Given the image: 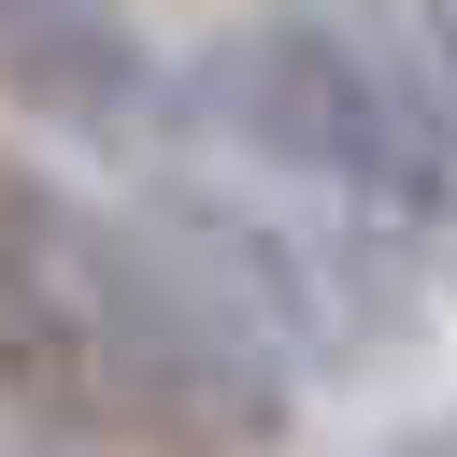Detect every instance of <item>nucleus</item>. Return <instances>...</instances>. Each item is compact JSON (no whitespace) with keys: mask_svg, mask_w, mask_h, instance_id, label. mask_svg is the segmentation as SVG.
I'll list each match as a JSON object with an SVG mask.
<instances>
[{"mask_svg":"<svg viewBox=\"0 0 457 457\" xmlns=\"http://www.w3.org/2000/svg\"><path fill=\"white\" fill-rule=\"evenodd\" d=\"M0 400L43 428L157 443V457H271L286 371L243 328V286L129 243L57 186H0Z\"/></svg>","mask_w":457,"mask_h":457,"instance_id":"1","label":"nucleus"},{"mask_svg":"<svg viewBox=\"0 0 457 457\" xmlns=\"http://www.w3.org/2000/svg\"><path fill=\"white\" fill-rule=\"evenodd\" d=\"M200 114H214L228 143H257L271 171L357 200V214H400V228L457 214V114H443L414 71H386L371 43H343L328 14H257V29H228V43L200 57Z\"/></svg>","mask_w":457,"mask_h":457,"instance_id":"2","label":"nucleus"},{"mask_svg":"<svg viewBox=\"0 0 457 457\" xmlns=\"http://www.w3.org/2000/svg\"><path fill=\"white\" fill-rule=\"evenodd\" d=\"M0 100L43 129H86V143L157 129V71H143L114 0H0Z\"/></svg>","mask_w":457,"mask_h":457,"instance_id":"3","label":"nucleus"},{"mask_svg":"<svg viewBox=\"0 0 457 457\" xmlns=\"http://www.w3.org/2000/svg\"><path fill=\"white\" fill-rule=\"evenodd\" d=\"M414 14H428V43H443V71H457V0H414Z\"/></svg>","mask_w":457,"mask_h":457,"instance_id":"4","label":"nucleus"}]
</instances>
